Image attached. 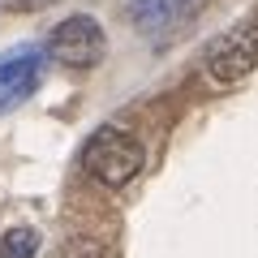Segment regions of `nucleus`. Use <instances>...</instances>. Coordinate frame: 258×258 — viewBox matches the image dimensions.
Masks as SVG:
<instances>
[{
	"label": "nucleus",
	"mask_w": 258,
	"mask_h": 258,
	"mask_svg": "<svg viewBox=\"0 0 258 258\" xmlns=\"http://www.w3.org/2000/svg\"><path fill=\"white\" fill-rule=\"evenodd\" d=\"M60 258H99V245H95V241H86V237H74L69 245H64Z\"/></svg>",
	"instance_id": "nucleus-7"
},
{
	"label": "nucleus",
	"mask_w": 258,
	"mask_h": 258,
	"mask_svg": "<svg viewBox=\"0 0 258 258\" xmlns=\"http://www.w3.org/2000/svg\"><path fill=\"white\" fill-rule=\"evenodd\" d=\"M103 47H108L103 26L95 18H86V13L64 18L60 26L47 35V52H52V60L69 64V69H86V64H95L103 56Z\"/></svg>",
	"instance_id": "nucleus-3"
},
{
	"label": "nucleus",
	"mask_w": 258,
	"mask_h": 258,
	"mask_svg": "<svg viewBox=\"0 0 258 258\" xmlns=\"http://www.w3.org/2000/svg\"><path fill=\"white\" fill-rule=\"evenodd\" d=\"M0 258H39V232L18 224L0 237Z\"/></svg>",
	"instance_id": "nucleus-6"
},
{
	"label": "nucleus",
	"mask_w": 258,
	"mask_h": 258,
	"mask_svg": "<svg viewBox=\"0 0 258 258\" xmlns=\"http://www.w3.org/2000/svg\"><path fill=\"white\" fill-rule=\"evenodd\" d=\"M47 5H56V0H5V9L13 13H35V9H47Z\"/></svg>",
	"instance_id": "nucleus-8"
},
{
	"label": "nucleus",
	"mask_w": 258,
	"mask_h": 258,
	"mask_svg": "<svg viewBox=\"0 0 258 258\" xmlns=\"http://www.w3.org/2000/svg\"><path fill=\"white\" fill-rule=\"evenodd\" d=\"M43 78V52L39 47H18V52L0 56V112L22 103Z\"/></svg>",
	"instance_id": "nucleus-4"
},
{
	"label": "nucleus",
	"mask_w": 258,
	"mask_h": 258,
	"mask_svg": "<svg viewBox=\"0 0 258 258\" xmlns=\"http://www.w3.org/2000/svg\"><path fill=\"white\" fill-rule=\"evenodd\" d=\"M203 60H207V74H211L215 82H224V86L241 82V78L258 64V18H245L232 30H224V35L207 47Z\"/></svg>",
	"instance_id": "nucleus-2"
},
{
	"label": "nucleus",
	"mask_w": 258,
	"mask_h": 258,
	"mask_svg": "<svg viewBox=\"0 0 258 258\" xmlns=\"http://www.w3.org/2000/svg\"><path fill=\"white\" fill-rule=\"evenodd\" d=\"M134 22H138V30H147V35H155V30H164L168 22H172V0H134Z\"/></svg>",
	"instance_id": "nucleus-5"
},
{
	"label": "nucleus",
	"mask_w": 258,
	"mask_h": 258,
	"mask_svg": "<svg viewBox=\"0 0 258 258\" xmlns=\"http://www.w3.org/2000/svg\"><path fill=\"white\" fill-rule=\"evenodd\" d=\"M142 142L129 134V129L120 125H99L86 138V151H82V168L95 176L99 185H108V189H120V185H129L134 176L142 172Z\"/></svg>",
	"instance_id": "nucleus-1"
}]
</instances>
